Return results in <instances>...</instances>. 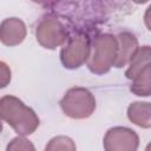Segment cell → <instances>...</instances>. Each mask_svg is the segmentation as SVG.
I'll return each instance as SVG.
<instances>
[{
	"mask_svg": "<svg viewBox=\"0 0 151 151\" xmlns=\"http://www.w3.org/2000/svg\"><path fill=\"white\" fill-rule=\"evenodd\" d=\"M1 130H2V120L0 118V132H1Z\"/></svg>",
	"mask_w": 151,
	"mask_h": 151,
	"instance_id": "9a60e30c",
	"label": "cell"
},
{
	"mask_svg": "<svg viewBox=\"0 0 151 151\" xmlns=\"http://www.w3.org/2000/svg\"><path fill=\"white\" fill-rule=\"evenodd\" d=\"M91 41L87 34L77 33L67 39L60 52V60L66 68L74 70L85 64L90 57Z\"/></svg>",
	"mask_w": 151,
	"mask_h": 151,
	"instance_id": "277c9868",
	"label": "cell"
},
{
	"mask_svg": "<svg viewBox=\"0 0 151 151\" xmlns=\"http://www.w3.org/2000/svg\"><path fill=\"white\" fill-rule=\"evenodd\" d=\"M60 107L70 118L84 119L94 112L96 99L87 88L72 87L60 100Z\"/></svg>",
	"mask_w": 151,
	"mask_h": 151,
	"instance_id": "3957f363",
	"label": "cell"
},
{
	"mask_svg": "<svg viewBox=\"0 0 151 151\" xmlns=\"http://www.w3.org/2000/svg\"><path fill=\"white\" fill-rule=\"evenodd\" d=\"M11 81V70L7 64L0 61V88L6 87Z\"/></svg>",
	"mask_w": 151,
	"mask_h": 151,
	"instance_id": "5bb4252c",
	"label": "cell"
},
{
	"mask_svg": "<svg viewBox=\"0 0 151 151\" xmlns=\"http://www.w3.org/2000/svg\"><path fill=\"white\" fill-rule=\"evenodd\" d=\"M117 42H118V53L114 61V67H123L125 66L136 51L138 50V41L136 37L130 32H122L118 35H116Z\"/></svg>",
	"mask_w": 151,
	"mask_h": 151,
	"instance_id": "ba28073f",
	"label": "cell"
},
{
	"mask_svg": "<svg viewBox=\"0 0 151 151\" xmlns=\"http://www.w3.org/2000/svg\"><path fill=\"white\" fill-rule=\"evenodd\" d=\"M118 53V42L114 35L104 33L97 35L91 44L87 67L92 73L104 74L114 65Z\"/></svg>",
	"mask_w": 151,
	"mask_h": 151,
	"instance_id": "7a4b0ae2",
	"label": "cell"
},
{
	"mask_svg": "<svg viewBox=\"0 0 151 151\" xmlns=\"http://www.w3.org/2000/svg\"><path fill=\"white\" fill-rule=\"evenodd\" d=\"M139 145L138 134L124 126L110 129L104 137L105 151H137Z\"/></svg>",
	"mask_w": 151,
	"mask_h": 151,
	"instance_id": "8992f818",
	"label": "cell"
},
{
	"mask_svg": "<svg viewBox=\"0 0 151 151\" xmlns=\"http://www.w3.org/2000/svg\"><path fill=\"white\" fill-rule=\"evenodd\" d=\"M129 119L144 129H149L151 126V105L150 103L136 101L132 103L127 109Z\"/></svg>",
	"mask_w": 151,
	"mask_h": 151,
	"instance_id": "9c48e42d",
	"label": "cell"
},
{
	"mask_svg": "<svg viewBox=\"0 0 151 151\" xmlns=\"http://www.w3.org/2000/svg\"><path fill=\"white\" fill-rule=\"evenodd\" d=\"M150 57H151L150 46L138 47V50L136 51V53L129 61L130 66L125 72L126 78L132 80L143 68H145L147 65H150Z\"/></svg>",
	"mask_w": 151,
	"mask_h": 151,
	"instance_id": "30bf717a",
	"label": "cell"
},
{
	"mask_svg": "<svg viewBox=\"0 0 151 151\" xmlns=\"http://www.w3.org/2000/svg\"><path fill=\"white\" fill-rule=\"evenodd\" d=\"M0 118L20 136H28L39 126V118L35 112L13 96L0 98Z\"/></svg>",
	"mask_w": 151,
	"mask_h": 151,
	"instance_id": "6da1fadb",
	"label": "cell"
},
{
	"mask_svg": "<svg viewBox=\"0 0 151 151\" xmlns=\"http://www.w3.org/2000/svg\"><path fill=\"white\" fill-rule=\"evenodd\" d=\"M35 37L42 47L54 50L66 41L67 32L57 18L45 17L37 26Z\"/></svg>",
	"mask_w": 151,
	"mask_h": 151,
	"instance_id": "5b68a950",
	"label": "cell"
},
{
	"mask_svg": "<svg viewBox=\"0 0 151 151\" xmlns=\"http://www.w3.org/2000/svg\"><path fill=\"white\" fill-rule=\"evenodd\" d=\"M45 151H77V149L71 138L66 136H57L47 143Z\"/></svg>",
	"mask_w": 151,
	"mask_h": 151,
	"instance_id": "7c38bea8",
	"label": "cell"
},
{
	"mask_svg": "<svg viewBox=\"0 0 151 151\" xmlns=\"http://www.w3.org/2000/svg\"><path fill=\"white\" fill-rule=\"evenodd\" d=\"M26 37V26L18 18L5 19L0 24V41L6 46H17Z\"/></svg>",
	"mask_w": 151,
	"mask_h": 151,
	"instance_id": "52a82bcc",
	"label": "cell"
},
{
	"mask_svg": "<svg viewBox=\"0 0 151 151\" xmlns=\"http://www.w3.org/2000/svg\"><path fill=\"white\" fill-rule=\"evenodd\" d=\"M6 151H35L34 145L24 137H15L7 145Z\"/></svg>",
	"mask_w": 151,
	"mask_h": 151,
	"instance_id": "4fadbf2b",
	"label": "cell"
},
{
	"mask_svg": "<svg viewBox=\"0 0 151 151\" xmlns=\"http://www.w3.org/2000/svg\"><path fill=\"white\" fill-rule=\"evenodd\" d=\"M151 66L147 65L133 79L130 86L131 92L139 97H149L151 93Z\"/></svg>",
	"mask_w": 151,
	"mask_h": 151,
	"instance_id": "8fae6325",
	"label": "cell"
}]
</instances>
